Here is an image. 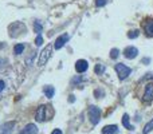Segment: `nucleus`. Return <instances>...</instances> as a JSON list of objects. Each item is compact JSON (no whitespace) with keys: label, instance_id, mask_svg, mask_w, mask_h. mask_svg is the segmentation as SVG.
I'll list each match as a JSON object with an SVG mask.
<instances>
[{"label":"nucleus","instance_id":"nucleus-6","mask_svg":"<svg viewBox=\"0 0 153 134\" xmlns=\"http://www.w3.org/2000/svg\"><path fill=\"white\" fill-rule=\"evenodd\" d=\"M144 102H152L153 101V83L146 84L145 87V93H144V97H143Z\"/></svg>","mask_w":153,"mask_h":134},{"label":"nucleus","instance_id":"nucleus-17","mask_svg":"<svg viewBox=\"0 0 153 134\" xmlns=\"http://www.w3.org/2000/svg\"><path fill=\"white\" fill-rule=\"evenodd\" d=\"M95 74H98V75H101L102 73H105V64H97L94 68Z\"/></svg>","mask_w":153,"mask_h":134},{"label":"nucleus","instance_id":"nucleus-27","mask_svg":"<svg viewBox=\"0 0 153 134\" xmlns=\"http://www.w3.org/2000/svg\"><path fill=\"white\" fill-rule=\"evenodd\" d=\"M74 101H75V98L73 95H70V102H74Z\"/></svg>","mask_w":153,"mask_h":134},{"label":"nucleus","instance_id":"nucleus-8","mask_svg":"<svg viewBox=\"0 0 153 134\" xmlns=\"http://www.w3.org/2000/svg\"><path fill=\"white\" fill-rule=\"evenodd\" d=\"M138 54V50L136 47H126L124 50V56L126 59H134Z\"/></svg>","mask_w":153,"mask_h":134},{"label":"nucleus","instance_id":"nucleus-11","mask_svg":"<svg viewBox=\"0 0 153 134\" xmlns=\"http://www.w3.org/2000/svg\"><path fill=\"white\" fill-rule=\"evenodd\" d=\"M13 127H15V122H12V121H11V122H7V124L3 125L0 134H12Z\"/></svg>","mask_w":153,"mask_h":134},{"label":"nucleus","instance_id":"nucleus-1","mask_svg":"<svg viewBox=\"0 0 153 134\" xmlns=\"http://www.w3.org/2000/svg\"><path fill=\"white\" fill-rule=\"evenodd\" d=\"M54 115V110L50 105H42L38 107L36 110V114H35V119L38 122H43L46 119H51V117Z\"/></svg>","mask_w":153,"mask_h":134},{"label":"nucleus","instance_id":"nucleus-16","mask_svg":"<svg viewBox=\"0 0 153 134\" xmlns=\"http://www.w3.org/2000/svg\"><path fill=\"white\" fill-rule=\"evenodd\" d=\"M152 130H153V118L148 122V124L145 125V127H144V132H143V134H148V133H151Z\"/></svg>","mask_w":153,"mask_h":134},{"label":"nucleus","instance_id":"nucleus-7","mask_svg":"<svg viewBox=\"0 0 153 134\" xmlns=\"http://www.w3.org/2000/svg\"><path fill=\"white\" fill-rule=\"evenodd\" d=\"M144 30L146 36H153V19H145L144 20Z\"/></svg>","mask_w":153,"mask_h":134},{"label":"nucleus","instance_id":"nucleus-10","mask_svg":"<svg viewBox=\"0 0 153 134\" xmlns=\"http://www.w3.org/2000/svg\"><path fill=\"white\" fill-rule=\"evenodd\" d=\"M19 134H38V127L34 124H28Z\"/></svg>","mask_w":153,"mask_h":134},{"label":"nucleus","instance_id":"nucleus-14","mask_svg":"<svg viewBox=\"0 0 153 134\" xmlns=\"http://www.w3.org/2000/svg\"><path fill=\"white\" fill-rule=\"evenodd\" d=\"M129 115L128 114H124V117H122V125H124L126 129H129V130H133V126L130 125V122H129Z\"/></svg>","mask_w":153,"mask_h":134},{"label":"nucleus","instance_id":"nucleus-26","mask_svg":"<svg viewBox=\"0 0 153 134\" xmlns=\"http://www.w3.org/2000/svg\"><path fill=\"white\" fill-rule=\"evenodd\" d=\"M149 62H151V59L149 58H144L143 59V63H149Z\"/></svg>","mask_w":153,"mask_h":134},{"label":"nucleus","instance_id":"nucleus-12","mask_svg":"<svg viewBox=\"0 0 153 134\" xmlns=\"http://www.w3.org/2000/svg\"><path fill=\"white\" fill-rule=\"evenodd\" d=\"M102 134H118V126L117 125H108L102 129Z\"/></svg>","mask_w":153,"mask_h":134},{"label":"nucleus","instance_id":"nucleus-5","mask_svg":"<svg viewBox=\"0 0 153 134\" xmlns=\"http://www.w3.org/2000/svg\"><path fill=\"white\" fill-rule=\"evenodd\" d=\"M69 39H70L69 34H63V35H61V36H59L58 39L55 40V44H54V47H55L56 50H61V48L63 47V46L66 44L67 42H69Z\"/></svg>","mask_w":153,"mask_h":134},{"label":"nucleus","instance_id":"nucleus-24","mask_svg":"<svg viewBox=\"0 0 153 134\" xmlns=\"http://www.w3.org/2000/svg\"><path fill=\"white\" fill-rule=\"evenodd\" d=\"M4 63H5V62H4V59H1V58H0V70H1V68L4 67Z\"/></svg>","mask_w":153,"mask_h":134},{"label":"nucleus","instance_id":"nucleus-19","mask_svg":"<svg viewBox=\"0 0 153 134\" xmlns=\"http://www.w3.org/2000/svg\"><path fill=\"white\" fill-rule=\"evenodd\" d=\"M118 55H120V50H118V48H113V50L110 51V58L111 59L118 58Z\"/></svg>","mask_w":153,"mask_h":134},{"label":"nucleus","instance_id":"nucleus-4","mask_svg":"<svg viewBox=\"0 0 153 134\" xmlns=\"http://www.w3.org/2000/svg\"><path fill=\"white\" fill-rule=\"evenodd\" d=\"M89 118L93 125H97L101 119V110L97 106H90L89 107Z\"/></svg>","mask_w":153,"mask_h":134},{"label":"nucleus","instance_id":"nucleus-13","mask_svg":"<svg viewBox=\"0 0 153 134\" xmlns=\"http://www.w3.org/2000/svg\"><path fill=\"white\" fill-rule=\"evenodd\" d=\"M43 93H45V95L47 98H53L54 94H55V89H54L53 86H45V89H43Z\"/></svg>","mask_w":153,"mask_h":134},{"label":"nucleus","instance_id":"nucleus-25","mask_svg":"<svg viewBox=\"0 0 153 134\" xmlns=\"http://www.w3.org/2000/svg\"><path fill=\"white\" fill-rule=\"evenodd\" d=\"M51 134H63V133H62V132H61V130H59V129H55V130H54V132L51 133Z\"/></svg>","mask_w":153,"mask_h":134},{"label":"nucleus","instance_id":"nucleus-23","mask_svg":"<svg viewBox=\"0 0 153 134\" xmlns=\"http://www.w3.org/2000/svg\"><path fill=\"white\" fill-rule=\"evenodd\" d=\"M4 89H5V83H4V81H0V93H1Z\"/></svg>","mask_w":153,"mask_h":134},{"label":"nucleus","instance_id":"nucleus-2","mask_svg":"<svg viewBox=\"0 0 153 134\" xmlns=\"http://www.w3.org/2000/svg\"><path fill=\"white\" fill-rule=\"evenodd\" d=\"M114 68H116V73L118 74V78L121 79V81L128 78V76L130 75V73H132V68L128 67L126 64H124V63H117L116 66H114Z\"/></svg>","mask_w":153,"mask_h":134},{"label":"nucleus","instance_id":"nucleus-18","mask_svg":"<svg viewBox=\"0 0 153 134\" xmlns=\"http://www.w3.org/2000/svg\"><path fill=\"white\" fill-rule=\"evenodd\" d=\"M138 35H140V31H138V30H132V31L128 34V38H129V39H134V38L138 36Z\"/></svg>","mask_w":153,"mask_h":134},{"label":"nucleus","instance_id":"nucleus-21","mask_svg":"<svg viewBox=\"0 0 153 134\" xmlns=\"http://www.w3.org/2000/svg\"><path fill=\"white\" fill-rule=\"evenodd\" d=\"M108 3V0H95V5L97 7H103Z\"/></svg>","mask_w":153,"mask_h":134},{"label":"nucleus","instance_id":"nucleus-15","mask_svg":"<svg viewBox=\"0 0 153 134\" xmlns=\"http://www.w3.org/2000/svg\"><path fill=\"white\" fill-rule=\"evenodd\" d=\"M24 48H26V46L22 44V43H19V44H16L15 47H13V53H15L16 55H20V54L24 51Z\"/></svg>","mask_w":153,"mask_h":134},{"label":"nucleus","instance_id":"nucleus-20","mask_svg":"<svg viewBox=\"0 0 153 134\" xmlns=\"http://www.w3.org/2000/svg\"><path fill=\"white\" fill-rule=\"evenodd\" d=\"M34 30H35V32L39 35L40 32H42V24H40L39 21H36V23H35V26H34Z\"/></svg>","mask_w":153,"mask_h":134},{"label":"nucleus","instance_id":"nucleus-22","mask_svg":"<svg viewBox=\"0 0 153 134\" xmlns=\"http://www.w3.org/2000/svg\"><path fill=\"white\" fill-rule=\"evenodd\" d=\"M42 43H43V38H42V35L39 34V35L36 36V39H35V44H36V46H40Z\"/></svg>","mask_w":153,"mask_h":134},{"label":"nucleus","instance_id":"nucleus-3","mask_svg":"<svg viewBox=\"0 0 153 134\" xmlns=\"http://www.w3.org/2000/svg\"><path fill=\"white\" fill-rule=\"evenodd\" d=\"M51 54H53V46H51V44H47V47H45V48H43V51L40 53V56H39V61H38V64H39V66H45V64L48 62V59H50Z\"/></svg>","mask_w":153,"mask_h":134},{"label":"nucleus","instance_id":"nucleus-9","mask_svg":"<svg viewBox=\"0 0 153 134\" xmlns=\"http://www.w3.org/2000/svg\"><path fill=\"white\" fill-rule=\"evenodd\" d=\"M87 67H89L87 61H85V59H79V61H76V63H75L76 73H85V71L87 70Z\"/></svg>","mask_w":153,"mask_h":134}]
</instances>
